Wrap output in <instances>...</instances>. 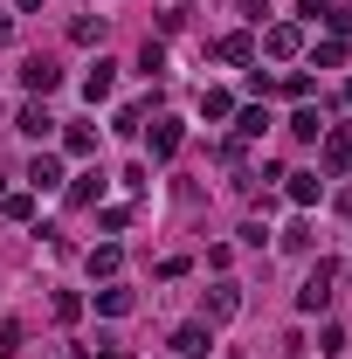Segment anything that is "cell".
Listing matches in <instances>:
<instances>
[{"mask_svg":"<svg viewBox=\"0 0 352 359\" xmlns=\"http://www.w3.org/2000/svg\"><path fill=\"white\" fill-rule=\"evenodd\" d=\"M111 90H118V62H104V55H97V62H90V76H83V97H90V104H104Z\"/></svg>","mask_w":352,"mask_h":359,"instance_id":"cell-9","label":"cell"},{"mask_svg":"<svg viewBox=\"0 0 352 359\" xmlns=\"http://www.w3.org/2000/svg\"><path fill=\"white\" fill-rule=\"evenodd\" d=\"M97 311H104V318H132V311H138V290H125V283H104V290H97Z\"/></svg>","mask_w":352,"mask_h":359,"instance_id":"cell-8","label":"cell"},{"mask_svg":"<svg viewBox=\"0 0 352 359\" xmlns=\"http://www.w3.org/2000/svg\"><path fill=\"white\" fill-rule=\"evenodd\" d=\"M7 42H14V21H7V14H0V48H7Z\"/></svg>","mask_w":352,"mask_h":359,"instance_id":"cell-31","label":"cell"},{"mask_svg":"<svg viewBox=\"0 0 352 359\" xmlns=\"http://www.w3.org/2000/svg\"><path fill=\"white\" fill-rule=\"evenodd\" d=\"M332 14H339L332 0H297V28H318V21L332 28Z\"/></svg>","mask_w":352,"mask_h":359,"instance_id":"cell-22","label":"cell"},{"mask_svg":"<svg viewBox=\"0 0 352 359\" xmlns=\"http://www.w3.org/2000/svg\"><path fill=\"white\" fill-rule=\"evenodd\" d=\"M276 90H283V97H297V104H304V97H311V76H304V69H290V76H283V83H276Z\"/></svg>","mask_w":352,"mask_h":359,"instance_id":"cell-28","label":"cell"},{"mask_svg":"<svg viewBox=\"0 0 352 359\" xmlns=\"http://www.w3.org/2000/svg\"><path fill=\"white\" fill-rule=\"evenodd\" d=\"M318 353H325V359H346V332H339V325H325V332H318Z\"/></svg>","mask_w":352,"mask_h":359,"instance_id":"cell-26","label":"cell"},{"mask_svg":"<svg viewBox=\"0 0 352 359\" xmlns=\"http://www.w3.org/2000/svg\"><path fill=\"white\" fill-rule=\"evenodd\" d=\"M118 269H125V249H118V242L90 249V276H97V283H118Z\"/></svg>","mask_w":352,"mask_h":359,"instance_id":"cell-12","label":"cell"},{"mask_svg":"<svg viewBox=\"0 0 352 359\" xmlns=\"http://www.w3.org/2000/svg\"><path fill=\"white\" fill-rule=\"evenodd\" d=\"M180 145H187V125H180V118H159V125H152V159H173Z\"/></svg>","mask_w":352,"mask_h":359,"instance_id":"cell-11","label":"cell"},{"mask_svg":"<svg viewBox=\"0 0 352 359\" xmlns=\"http://www.w3.org/2000/svg\"><path fill=\"white\" fill-rule=\"evenodd\" d=\"M332 276H339V269L332 263H318L304 276V290H297V311H325V304H332Z\"/></svg>","mask_w":352,"mask_h":359,"instance_id":"cell-5","label":"cell"},{"mask_svg":"<svg viewBox=\"0 0 352 359\" xmlns=\"http://www.w3.org/2000/svg\"><path fill=\"white\" fill-rule=\"evenodd\" d=\"M55 83H62V69H55L48 55H28V62H21V90H28V97H48Z\"/></svg>","mask_w":352,"mask_h":359,"instance_id":"cell-6","label":"cell"},{"mask_svg":"<svg viewBox=\"0 0 352 359\" xmlns=\"http://www.w3.org/2000/svg\"><path fill=\"white\" fill-rule=\"evenodd\" d=\"M235 311H242V283H228V276H221L215 290H208V304H201V325H228Z\"/></svg>","mask_w":352,"mask_h":359,"instance_id":"cell-4","label":"cell"},{"mask_svg":"<svg viewBox=\"0 0 352 359\" xmlns=\"http://www.w3.org/2000/svg\"><path fill=\"white\" fill-rule=\"evenodd\" d=\"M104 35H111V21H104V14H76V21H69V42H76V48H97Z\"/></svg>","mask_w":352,"mask_h":359,"instance_id":"cell-13","label":"cell"},{"mask_svg":"<svg viewBox=\"0 0 352 359\" xmlns=\"http://www.w3.org/2000/svg\"><path fill=\"white\" fill-rule=\"evenodd\" d=\"M332 208H339V215L352 222V187H339V201H332Z\"/></svg>","mask_w":352,"mask_h":359,"instance_id":"cell-30","label":"cell"},{"mask_svg":"<svg viewBox=\"0 0 352 359\" xmlns=\"http://www.w3.org/2000/svg\"><path fill=\"white\" fill-rule=\"evenodd\" d=\"M276 242H283V249H311L318 235H311V222H290V228H283V235H276Z\"/></svg>","mask_w":352,"mask_h":359,"instance_id":"cell-27","label":"cell"},{"mask_svg":"<svg viewBox=\"0 0 352 359\" xmlns=\"http://www.w3.org/2000/svg\"><path fill=\"white\" fill-rule=\"evenodd\" d=\"M263 55L297 62V55H304V28H297V21H269V28H263Z\"/></svg>","mask_w":352,"mask_h":359,"instance_id":"cell-2","label":"cell"},{"mask_svg":"<svg viewBox=\"0 0 352 359\" xmlns=\"http://www.w3.org/2000/svg\"><path fill=\"white\" fill-rule=\"evenodd\" d=\"M138 69L159 76V69H166V42H145V48H138Z\"/></svg>","mask_w":352,"mask_h":359,"instance_id":"cell-25","label":"cell"},{"mask_svg":"<svg viewBox=\"0 0 352 359\" xmlns=\"http://www.w3.org/2000/svg\"><path fill=\"white\" fill-rule=\"evenodd\" d=\"M208 346H215V325H201V318L180 325L173 339H166V353H173V359H208Z\"/></svg>","mask_w":352,"mask_h":359,"instance_id":"cell-3","label":"cell"},{"mask_svg":"<svg viewBox=\"0 0 352 359\" xmlns=\"http://www.w3.org/2000/svg\"><path fill=\"white\" fill-rule=\"evenodd\" d=\"M290 138H325V118H318L311 104H297V111H290Z\"/></svg>","mask_w":352,"mask_h":359,"instance_id":"cell-20","label":"cell"},{"mask_svg":"<svg viewBox=\"0 0 352 359\" xmlns=\"http://www.w3.org/2000/svg\"><path fill=\"white\" fill-rule=\"evenodd\" d=\"M83 318V297L76 290H55V325H76Z\"/></svg>","mask_w":352,"mask_h":359,"instance_id":"cell-24","label":"cell"},{"mask_svg":"<svg viewBox=\"0 0 352 359\" xmlns=\"http://www.w3.org/2000/svg\"><path fill=\"white\" fill-rule=\"evenodd\" d=\"M97 194H104V173H76L69 180V208H97Z\"/></svg>","mask_w":352,"mask_h":359,"instance_id":"cell-17","label":"cell"},{"mask_svg":"<svg viewBox=\"0 0 352 359\" xmlns=\"http://www.w3.org/2000/svg\"><path fill=\"white\" fill-rule=\"evenodd\" d=\"M263 132H269V111H263V104L235 111V138H242V145H249V138H263Z\"/></svg>","mask_w":352,"mask_h":359,"instance_id":"cell-16","label":"cell"},{"mask_svg":"<svg viewBox=\"0 0 352 359\" xmlns=\"http://www.w3.org/2000/svg\"><path fill=\"white\" fill-rule=\"evenodd\" d=\"M311 62L318 69H346V35H325V42L311 48Z\"/></svg>","mask_w":352,"mask_h":359,"instance_id":"cell-19","label":"cell"},{"mask_svg":"<svg viewBox=\"0 0 352 359\" xmlns=\"http://www.w3.org/2000/svg\"><path fill=\"white\" fill-rule=\"evenodd\" d=\"M62 152H69V159H97V132H90V125H69V132H62Z\"/></svg>","mask_w":352,"mask_h":359,"instance_id":"cell-18","label":"cell"},{"mask_svg":"<svg viewBox=\"0 0 352 359\" xmlns=\"http://www.w3.org/2000/svg\"><path fill=\"white\" fill-rule=\"evenodd\" d=\"M55 187H62V159L55 152H35L28 159V194H55Z\"/></svg>","mask_w":352,"mask_h":359,"instance_id":"cell-7","label":"cell"},{"mask_svg":"<svg viewBox=\"0 0 352 359\" xmlns=\"http://www.w3.org/2000/svg\"><path fill=\"white\" fill-rule=\"evenodd\" d=\"M215 55L242 69V62H256V35H221V42H215Z\"/></svg>","mask_w":352,"mask_h":359,"instance_id":"cell-14","label":"cell"},{"mask_svg":"<svg viewBox=\"0 0 352 359\" xmlns=\"http://www.w3.org/2000/svg\"><path fill=\"white\" fill-rule=\"evenodd\" d=\"M346 104H352V76H346Z\"/></svg>","mask_w":352,"mask_h":359,"instance_id":"cell-32","label":"cell"},{"mask_svg":"<svg viewBox=\"0 0 352 359\" xmlns=\"http://www.w3.org/2000/svg\"><path fill=\"white\" fill-rule=\"evenodd\" d=\"M0 215H7V222H35V194H28V187H21V194H0Z\"/></svg>","mask_w":352,"mask_h":359,"instance_id":"cell-21","label":"cell"},{"mask_svg":"<svg viewBox=\"0 0 352 359\" xmlns=\"http://www.w3.org/2000/svg\"><path fill=\"white\" fill-rule=\"evenodd\" d=\"M14 125H21V132H28V138H55V118H48V111H42V97H28V104L14 111Z\"/></svg>","mask_w":352,"mask_h":359,"instance_id":"cell-10","label":"cell"},{"mask_svg":"<svg viewBox=\"0 0 352 359\" xmlns=\"http://www.w3.org/2000/svg\"><path fill=\"white\" fill-rule=\"evenodd\" d=\"M346 166H352V132H346V125H325V138H318V173L339 180Z\"/></svg>","mask_w":352,"mask_h":359,"instance_id":"cell-1","label":"cell"},{"mask_svg":"<svg viewBox=\"0 0 352 359\" xmlns=\"http://www.w3.org/2000/svg\"><path fill=\"white\" fill-rule=\"evenodd\" d=\"M283 180H290L283 194H290L297 208H318V194H325V180H318V173H283Z\"/></svg>","mask_w":352,"mask_h":359,"instance_id":"cell-15","label":"cell"},{"mask_svg":"<svg viewBox=\"0 0 352 359\" xmlns=\"http://www.w3.org/2000/svg\"><path fill=\"white\" fill-rule=\"evenodd\" d=\"M201 118H235V97H228V90H201Z\"/></svg>","mask_w":352,"mask_h":359,"instance_id":"cell-23","label":"cell"},{"mask_svg":"<svg viewBox=\"0 0 352 359\" xmlns=\"http://www.w3.org/2000/svg\"><path fill=\"white\" fill-rule=\"evenodd\" d=\"M21 353V325H0V359H14Z\"/></svg>","mask_w":352,"mask_h":359,"instance_id":"cell-29","label":"cell"}]
</instances>
